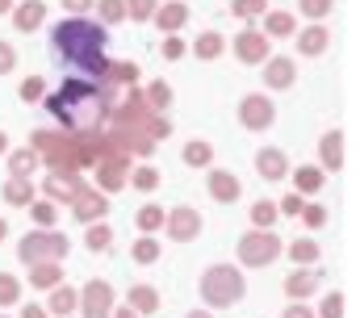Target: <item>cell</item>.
Returning <instances> with one entry per match:
<instances>
[{
  "mask_svg": "<svg viewBox=\"0 0 360 318\" xmlns=\"http://www.w3.org/2000/svg\"><path fill=\"white\" fill-rule=\"evenodd\" d=\"M117 318H134V310H122V314H117Z\"/></svg>",
  "mask_w": 360,
  "mask_h": 318,
  "instance_id": "obj_49",
  "label": "cell"
},
{
  "mask_svg": "<svg viewBox=\"0 0 360 318\" xmlns=\"http://www.w3.org/2000/svg\"><path fill=\"white\" fill-rule=\"evenodd\" d=\"M8 68H13V51L0 42V72H8Z\"/></svg>",
  "mask_w": 360,
  "mask_h": 318,
  "instance_id": "obj_44",
  "label": "cell"
},
{
  "mask_svg": "<svg viewBox=\"0 0 360 318\" xmlns=\"http://www.w3.org/2000/svg\"><path fill=\"white\" fill-rule=\"evenodd\" d=\"M0 238H4V222H0Z\"/></svg>",
  "mask_w": 360,
  "mask_h": 318,
  "instance_id": "obj_52",
  "label": "cell"
},
{
  "mask_svg": "<svg viewBox=\"0 0 360 318\" xmlns=\"http://www.w3.org/2000/svg\"><path fill=\"white\" fill-rule=\"evenodd\" d=\"M201 293L210 306H226V302H239L243 293V276L235 268H210L205 281H201Z\"/></svg>",
  "mask_w": 360,
  "mask_h": 318,
  "instance_id": "obj_3",
  "label": "cell"
},
{
  "mask_svg": "<svg viewBox=\"0 0 360 318\" xmlns=\"http://www.w3.org/2000/svg\"><path fill=\"white\" fill-rule=\"evenodd\" d=\"M42 17H46V8H42L38 0H30V4H21V8H17V25H21V30L42 25Z\"/></svg>",
  "mask_w": 360,
  "mask_h": 318,
  "instance_id": "obj_12",
  "label": "cell"
},
{
  "mask_svg": "<svg viewBox=\"0 0 360 318\" xmlns=\"http://www.w3.org/2000/svg\"><path fill=\"white\" fill-rule=\"evenodd\" d=\"M34 218H38V222H51V218H55V210H51V205H34Z\"/></svg>",
  "mask_w": 360,
  "mask_h": 318,
  "instance_id": "obj_43",
  "label": "cell"
},
{
  "mask_svg": "<svg viewBox=\"0 0 360 318\" xmlns=\"http://www.w3.org/2000/svg\"><path fill=\"white\" fill-rule=\"evenodd\" d=\"M285 318H310V310H306V306H297V310H289Z\"/></svg>",
  "mask_w": 360,
  "mask_h": 318,
  "instance_id": "obj_47",
  "label": "cell"
},
{
  "mask_svg": "<svg viewBox=\"0 0 360 318\" xmlns=\"http://www.w3.org/2000/svg\"><path fill=\"white\" fill-rule=\"evenodd\" d=\"M155 255H160V243H151V238H143V243L134 247V260H139V264H151Z\"/></svg>",
  "mask_w": 360,
  "mask_h": 318,
  "instance_id": "obj_24",
  "label": "cell"
},
{
  "mask_svg": "<svg viewBox=\"0 0 360 318\" xmlns=\"http://www.w3.org/2000/svg\"><path fill=\"white\" fill-rule=\"evenodd\" d=\"M25 318H46V314H42L38 306H25Z\"/></svg>",
  "mask_w": 360,
  "mask_h": 318,
  "instance_id": "obj_48",
  "label": "cell"
},
{
  "mask_svg": "<svg viewBox=\"0 0 360 318\" xmlns=\"http://www.w3.org/2000/svg\"><path fill=\"white\" fill-rule=\"evenodd\" d=\"M260 172H264L269 180L285 176V159H281V151H260Z\"/></svg>",
  "mask_w": 360,
  "mask_h": 318,
  "instance_id": "obj_14",
  "label": "cell"
},
{
  "mask_svg": "<svg viewBox=\"0 0 360 318\" xmlns=\"http://www.w3.org/2000/svg\"><path fill=\"white\" fill-rule=\"evenodd\" d=\"M155 184H160V172L143 167V172H139V189H155Z\"/></svg>",
  "mask_w": 360,
  "mask_h": 318,
  "instance_id": "obj_35",
  "label": "cell"
},
{
  "mask_svg": "<svg viewBox=\"0 0 360 318\" xmlns=\"http://www.w3.org/2000/svg\"><path fill=\"white\" fill-rule=\"evenodd\" d=\"M302 51H306V55L327 51V30H306V34H302Z\"/></svg>",
  "mask_w": 360,
  "mask_h": 318,
  "instance_id": "obj_15",
  "label": "cell"
},
{
  "mask_svg": "<svg viewBox=\"0 0 360 318\" xmlns=\"http://www.w3.org/2000/svg\"><path fill=\"white\" fill-rule=\"evenodd\" d=\"M155 21H160L164 30H176L180 21H184V8H180V4H168V8H164V13H160Z\"/></svg>",
  "mask_w": 360,
  "mask_h": 318,
  "instance_id": "obj_17",
  "label": "cell"
},
{
  "mask_svg": "<svg viewBox=\"0 0 360 318\" xmlns=\"http://www.w3.org/2000/svg\"><path fill=\"white\" fill-rule=\"evenodd\" d=\"M272 122V105L264 96H248L243 101V126H256V130H264Z\"/></svg>",
  "mask_w": 360,
  "mask_h": 318,
  "instance_id": "obj_7",
  "label": "cell"
},
{
  "mask_svg": "<svg viewBox=\"0 0 360 318\" xmlns=\"http://www.w3.org/2000/svg\"><path fill=\"white\" fill-rule=\"evenodd\" d=\"M340 143H344L340 134H327V163L331 167H340Z\"/></svg>",
  "mask_w": 360,
  "mask_h": 318,
  "instance_id": "obj_31",
  "label": "cell"
},
{
  "mask_svg": "<svg viewBox=\"0 0 360 318\" xmlns=\"http://www.w3.org/2000/svg\"><path fill=\"white\" fill-rule=\"evenodd\" d=\"M306 222H310V227H319V222H327V214H323L319 205H310V210H306Z\"/></svg>",
  "mask_w": 360,
  "mask_h": 318,
  "instance_id": "obj_39",
  "label": "cell"
},
{
  "mask_svg": "<svg viewBox=\"0 0 360 318\" xmlns=\"http://www.w3.org/2000/svg\"><path fill=\"white\" fill-rule=\"evenodd\" d=\"M319 184H323V172H319V167H302V172H297V189L310 193V189H319Z\"/></svg>",
  "mask_w": 360,
  "mask_h": 318,
  "instance_id": "obj_18",
  "label": "cell"
},
{
  "mask_svg": "<svg viewBox=\"0 0 360 318\" xmlns=\"http://www.w3.org/2000/svg\"><path fill=\"white\" fill-rule=\"evenodd\" d=\"M264 8H269L264 0H235V13H239V17H256V13H264Z\"/></svg>",
  "mask_w": 360,
  "mask_h": 318,
  "instance_id": "obj_26",
  "label": "cell"
},
{
  "mask_svg": "<svg viewBox=\"0 0 360 318\" xmlns=\"http://www.w3.org/2000/svg\"><path fill=\"white\" fill-rule=\"evenodd\" d=\"M130 302H134V306H139V310H143V314H147V310H155V306H160V298H155V293H151V289H134V293H130Z\"/></svg>",
  "mask_w": 360,
  "mask_h": 318,
  "instance_id": "obj_21",
  "label": "cell"
},
{
  "mask_svg": "<svg viewBox=\"0 0 360 318\" xmlns=\"http://www.w3.org/2000/svg\"><path fill=\"white\" fill-rule=\"evenodd\" d=\"M269 34H293V17H289V13H272L269 17Z\"/></svg>",
  "mask_w": 360,
  "mask_h": 318,
  "instance_id": "obj_23",
  "label": "cell"
},
{
  "mask_svg": "<svg viewBox=\"0 0 360 318\" xmlns=\"http://www.w3.org/2000/svg\"><path fill=\"white\" fill-rule=\"evenodd\" d=\"M180 51H184V46H180V38H168V46H164V55H168V59H180Z\"/></svg>",
  "mask_w": 360,
  "mask_h": 318,
  "instance_id": "obj_41",
  "label": "cell"
},
{
  "mask_svg": "<svg viewBox=\"0 0 360 318\" xmlns=\"http://www.w3.org/2000/svg\"><path fill=\"white\" fill-rule=\"evenodd\" d=\"M276 251H281V243H276L272 235H248L243 243H239V255H243L248 264H269Z\"/></svg>",
  "mask_w": 360,
  "mask_h": 318,
  "instance_id": "obj_5",
  "label": "cell"
},
{
  "mask_svg": "<svg viewBox=\"0 0 360 318\" xmlns=\"http://www.w3.org/2000/svg\"><path fill=\"white\" fill-rule=\"evenodd\" d=\"M63 4H68V8H76V13H80V8H89L92 0H63Z\"/></svg>",
  "mask_w": 360,
  "mask_h": 318,
  "instance_id": "obj_46",
  "label": "cell"
},
{
  "mask_svg": "<svg viewBox=\"0 0 360 318\" xmlns=\"http://www.w3.org/2000/svg\"><path fill=\"white\" fill-rule=\"evenodd\" d=\"M4 197H8L13 205H17V201H30V184H25V180H8V184H4Z\"/></svg>",
  "mask_w": 360,
  "mask_h": 318,
  "instance_id": "obj_19",
  "label": "cell"
},
{
  "mask_svg": "<svg viewBox=\"0 0 360 318\" xmlns=\"http://www.w3.org/2000/svg\"><path fill=\"white\" fill-rule=\"evenodd\" d=\"M13 298H17V285L8 276H0V302H13Z\"/></svg>",
  "mask_w": 360,
  "mask_h": 318,
  "instance_id": "obj_37",
  "label": "cell"
},
{
  "mask_svg": "<svg viewBox=\"0 0 360 318\" xmlns=\"http://www.w3.org/2000/svg\"><path fill=\"white\" fill-rule=\"evenodd\" d=\"M46 109L55 113V122H63L68 130H92L101 117H105V92H101V80H63Z\"/></svg>",
  "mask_w": 360,
  "mask_h": 318,
  "instance_id": "obj_2",
  "label": "cell"
},
{
  "mask_svg": "<svg viewBox=\"0 0 360 318\" xmlns=\"http://www.w3.org/2000/svg\"><path fill=\"white\" fill-rule=\"evenodd\" d=\"M319 281H314V272H297L293 281H289V293H310Z\"/></svg>",
  "mask_w": 360,
  "mask_h": 318,
  "instance_id": "obj_25",
  "label": "cell"
},
{
  "mask_svg": "<svg viewBox=\"0 0 360 318\" xmlns=\"http://www.w3.org/2000/svg\"><path fill=\"white\" fill-rule=\"evenodd\" d=\"M323 314H327V318H344V298H340V293H331V298H327V310H323Z\"/></svg>",
  "mask_w": 360,
  "mask_h": 318,
  "instance_id": "obj_33",
  "label": "cell"
},
{
  "mask_svg": "<svg viewBox=\"0 0 360 318\" xmlns=\"http://www.w3.org/2000/svg\"><path fill=\"white\" fill-rule=\"evenodd\" d=\"M122 184V176H117V167H105V189H117Z\"/></svg>",
  "mask_w": 360,
  "mask_h": 318,
  "instance_id": "obj_42",
  "label": "cell"
},
{
  "mask_svg": "<svg viewBox=\"0 0 360 318\" xmlns=\"http://www.w3.org/2000/svg\"><path fill=\"white\" fill-rule=\"evenodd\" d=\"M51 55H55L63 68H72V72H80V76H89V80H105V72H109V59H105V30L92 25V21H84V17H72V21L55 25Z\"/></svg>",
  "mask_w": 360,
  "mask_h": 318,
  "instance_id": "obj_1",
  "label": "cell"
},
{
  "mask_svg": "<svg viewBox=\"0 0 360 318\" xmlns=\"http://www.w3.org/2000/svg\"><path fill=\"white\" fill-rule=\"evenodd\" d=\"M126 13L139 17V21H147L151 17V0H126Z\"/></svg>",
  "mask_w": 360,
  "mask_h": 318,
  "instance_id": "obj_29",
  "label": "cell"
},
{
  "mask_svg": "<svg viewBox=\"0 0 360 318\" xmlns=\"http://www.w3.org/2000/svg\"><path fill=\"white\" fill-rule=\"evenodd\" d=\"M160 222H164V214H160L155 205H147V210L139 214V227H143V231H151V227H160Z\"/></svg>",
  "mask_w": 360,
  "mask_h": 318,
  "instance_id": "obj_28",
  "label": "cell"
},
{
  "mask_svg": "<svg viewBox=\"0 0 360 318\" xmlns=\"http://www.w3.org/2000/svg\"><path fill=\"white\" fill-rule=\"evenodd\" d=\"M269 84L272 88H289V84H293V63H289V59H272L269 63Z\"/></svg>",
  "mask_w": 360,
  "mask_h": 318,
  "instance_id": "obj_11",
  "label": "cell"
},
{
  "mask_svg": "<svg viewBox=\"0 0 360 318\" xmlns=\"http://www.w3.org/2000/svg\"><path fill=\"white\" fill-rule=\"evenodd\" d=\"M68 251V238L63 235H30L21 243V260H30V264H38V260H46V255H63Z\"/></svg>",
  "mask_w": 360,
  "mask_h": 318,
  "instance_id": "obj_4",
  "label": "cell"
},
{
  "mask_svg": "<svg viewBox=\"0 0 360 318\" xmlns=\"http://www.w3.org/2000/svg\"><path fill=\"white\" fill-rule=\"evenodd\" d=\"M193 318H210V314H193Z\"/></svg>",
  "mask_w": 360,
  "mask_h": 318,
  "instance_id": "obj_53",
  "label": "cell"
},
{
  "mask_svg": "<svg viewBox=\"0 0 360 318\" xmlns=\"http://www.w3.org/2000/svg\"><path fill=\"white\" fill-rule=\"evenodd\" d=\"M21 92H25V96H42V84H38V80H30V84H25Z\"/></svg>",
  "mask_w": 360,
  "mask_h": 318,
  "instance_id": "obj_45",
  "label": "cell"
},
{
  "mask_svg": "<svg viewBox=\"0 0 360 318\" xmlns=\"http://www.w3.org/2000/svg\"><path fill=\"white\" fill-rule=\"evenodd\" d=\"M252 218H256V222H260V227H269L272 218H276V205H269V201H260V205H256V210H252Z\"/></svg>",
  "mask_w": 360,
  "mask_h": 318,
  "instance_id": "obj_30",
  "label": "cell"
},
{
  "mask_svg": "<svg viewBox=\"0 0 360 318\" xmlns=\"http://www.w3.org/2000/svg\"><path fill=\"white\" fill-rule=\"evenodd\" d=\"M34 167V155H13V172L21 176V172H30Z\"/></svg>",
  "mask_w": 360,
  "mask_h": 318,
  "instance_id": "obj_38",
  "label": "cell"
},
{
  "mask_svg": "<svg viewBox=\"0 0 360 318\" xmlns=\"http://www.w3.org/2000/svg\"><path fill=\"white\" fill-rule=\"evenodd\" d=\"M218 51H222V38H218V34H201V38H197V55H201V59H214Z\"/></svg>",
  "mask_w": 360,
  "mask_h": 318,
  "instance_id": "obj_16",
  "label": "cell"
},
{
  "mask_svg": "<svg viewBox=\"0 0 360 318\" xmlns=\"http://www.w3.org/2000/svg\"><path fill=\"white\" fill-rule=\"evenodd\" d=\"M184 159H188V163H205V159H210V147H205V143H193V147L184 151Z\"/></svg>",
  "mask_w": 360,
  "mask_h": 318,
  "instance_id": "obj_32",
  "label": "cell"
},
{
  "mask_svg": "<svg viewBox=\"0 0 360 318\" xmlns=\"http://www.w3.org/2000/svg\"><path fill=\"white\" fill-rule=\"evenodd\" d=\"M101 17L105 21H122L126 17V0H101Z\"/></svg>",
  "mask_w": 360,
  "mask_h": 318,
  "instance_id": "obj_22",
  "label": "cell"
},
{
  "mask_svg": "<svg viewBox=\"0 0 360 318\" xmlns=\"http://www.w3.org/2000/svg\"><path fill=\"white\" fill-rule=\"evenodd\" d=\"M293 255H297V260H314V243H297Z\"/></svg>",
  "mask_w": 360,
  "mask_h": 318,
  "instance_id": "obj_40",
  "label": "cell"
},
{
  "mask_svg": "<svg viewBox=\"0 0 360 318\" xmlns=\"http://www.w3.org/2000/svg\"><path fill=\"white\" fill-rule=\"evenodd\" d=\"M197 231H201V218L193 210H180L176 218H172V235L176 238H188V235H197Z\"/></svg>",
  "mask_w": 360,
  "mask_h": 318,
  "instance_id": "obj_10",
  "label": "cell"
},
{
  "mask_svg": "<svg viewBox=\"0 0 360 318\" xmlns=\"http://www.w3.org/2000/svg\"><path fill=\"white\" fill-rule=\"evenodd\" d=\"M235 55H239L243 63H260V59H269V38L256 34V30H248V34L239 38V46H235Z\"/></svg>",
  "mask_w": 360,
  "mask_h": 318,
  "instance_id": "obj_6",
  "label": "cell"
},
{
  "mask_svg": "<svg viewBox=\"0 0 360 318\" xmlns=\"http://www.w3.org/2000/svg\"><path fill=\"white\" fill-rule=\"evenodd\" d=\"M30 281H34V285H42V289H51V285L59 281V268H51V264H38V272H34Z\"/></svg>",
  "mask_w": 360,
  "mask_h": 318,
  "instance_id": "obj_20",
  "label": "cell"
},
{
  "mask_svg": "<svg viewBox=\"0 0 360 318\" xmlns=\"http://www.w3.org/2000/svg\"><path fill=\"white\" fill-rule=\"evenodd\" d=\"M89 243H92V251H105V247H109V231H105V227H96V231L89 235Z\"/></svg>",
  "mask_w": 360,
  "mask_h": 318,
  "instance_id": "obj_34",
  "label": "cell"
},
{
  "mask_svg": "<svg viewBox=\"0 0 360 318\" xmlns=\"http://www.w3.org/2000/svg\"><path fill=\"white\" fill-rule=\"evenodd\" d=\"M84 302H89V318H105V310H109V289L105 285H89L84 289Z\"/></svg>",
  "mask_w": 360,
  "mask_h": 318,
  "instance_id": "obj_9",
  "label": "cell"
},
{
  "mask_svg": "<svg viewBox=\"0 0 360 318\" xmlns=\"http://www.w3.org/2000/svg\"><path fill=\"white\" fill-rule=\"evenodd\" d=\"M0 151H4V134H0Z\"/></svg>",
  "mask_w": 360,
  "mask_h": 318,
  "instance_id": "obj_51",
  "label": "cell"
},
{
  "mask_svg": "<svg viewBox=\"0 0 360 318\" xmlns=\"http://www.w3.org/2000/svg\"><path fill=\"white\" fill-rule=\"evenodd\" d=\"M210 193H214L218 201H235V197H239V184L231 180V172H214V176H210Z\"/></svg>",
  "mask_w": 360,
  "mask_h": 318,
  "instance_id": "obj_8",
  "label": "cell"
},
{
  "mask_svg": "<svg viewBox=\"0 0 360 318\" xmlns=\"http://www.w3.org/2000/svg\"><path fill=\"white\" fill-rule=\"evenodd\" d=\"M302 13L306 17H327L331 13V0H302Z\"/></svg>",
  "mask_w": 360,
  "mask_h": 318,
  "instance_id": "obj_27",
  "label": "cell"
},
{
  "mask_svg": "<svg viewBox=\"0 0 360 318\" xmlns=\"http://www.w3.org/2000/svg\"><path fill=\"white\" fill-rule=\"evenodd\" d=\"M4 8H8V0H0V13H4Z\"/></svg>",
  "mask_w": 360,
  "mask_h": 318,
  "instance_id": "obj_50",
  "label": "cell"
},
{
  "mask_svg": "<svg viewBox=\"0 0 360 318\" xmlns=\"http://www.w3.org/2000/svg\"><path fill=\"white\" fill-rule=\"evenodd\" d=\"M101 214H105V201H101V197H80V201H76V218H80V222L101 218Z\"/></svg>",
  "mask_w": 360,
  "mask_h": 318,
  "instance_id": "obj_13",
  "label": "cell"
},
{
  "mask_svg": "<svg viewBox=\"0 0 360 318\" xmlns=\"http://www.w3.org/2000/svg\"><path fill=\"white\" fill-rule=\"evenodd\" d=\"M55 310H59V314H68V310H72V293H68V289H59V293H55Z\"/></svg>",
  "mask_w": 360,
  "mask_h": 318,
  "instance_id": "obj_36",
  "label": "cell"
}]
</instances>
